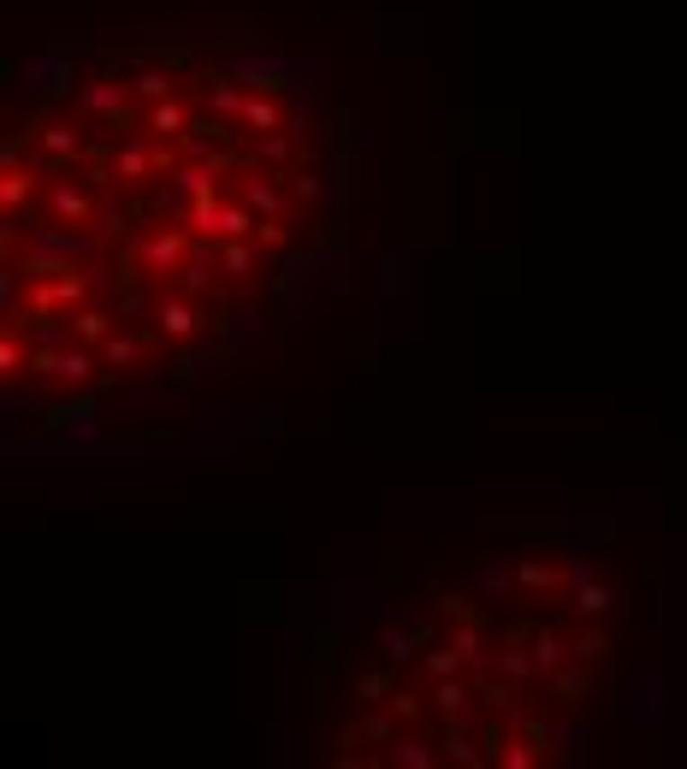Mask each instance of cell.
I'll return each instance as SVG.
<instances>
[]
</instances>
